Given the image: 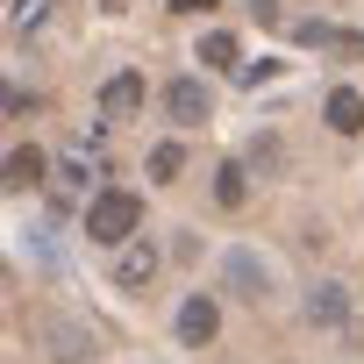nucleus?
Masks as SVG:
<instances>
[{"label":"nucleus","instance_id":"obj_1","mask_svg":"<svg viewBox=\"0 0 364 364\" xmlns=\"http://www.w3.org/2000/svg\"><path fill=\"white\" fill-rule=\"evenodd\" d=\"M136 229H143V200L136 193H93L86 200V236L93 243H136Z\"/></svg>","mask_w":364,"mask_h":364},{"label":"nucleus","instance_id":"obj_2","mask_svg":"<svg viewBox=\"0 0 364 364\" xmlns=\"http://www.w3.org/2000/svg\"><path fill=\"white\" fill-rule=\"evenodd\" d=\"M222 286H229L236 300H264V293H272V264H264L250 243H236V250H222Z\"/></svg>","mask_w":364,"mask_h":364},{"label":"nucleus","instance_id":"obj_3","mask_svg":"<svg viewBox=\"0 0 364 364\" xmlns=\"http://www.w3.org/2000/svg\"><path fill=\"white\" fill-rule=\"evenodd\" d=\"M43 343H50V357H58V364H93V350H100V343H93V328H86V321H65V314H50V321H43Z\"/></svg>","mask_w":364,"mask_h":364},{"label":"nucleus","instance_id":"obj_4","mask_svg":"<svg viewBox=\"0 0 364 364\" xmlns=\"http://www.w3.org/2000/svg\"><path fill=\"white\" fill-rule=\"evenodd\" d=\"M164 114H171L178 129H200V122L215 114V93H208L200 79H171V86H164Z\"/></svg>","mask_w":364,"mask_h":364},{"label":"nucleus","instance_id":"obj_5","mask_svg":"<svg viewBox=\"0 0 364 364\" xmlns=\"http://www.w3.org/2000/svg\"><path fill=\"white\" fill-rule=\"evenodd\" d=\"M222 336V307L208 300V293H186V307H178V343H193V350H208Z\"/></svg>","mask_w":364,"mask_h":364},{"label":"nucleus","instance_id":"obj_6","mask_svg":"<svg viewBox=\"0 0 364 364\" xmlns=\"http://www.w3.org/2000/svg\"><path fill=\"white\" fill-rule=\"evenodd\" d=\"M293 36H300L307 50H328V58H350V65L364 58V36H357V29H336V22H300Z\"/></svg>","mask_w":364,"mask_h":364},{"label":"nucleus","instance_id":"obj_7","mask_svg":"<svg viewBox=\"0 0 364 364\" xmlns=\"http://www.w3.org/2000/svg\"><path fill=\"white\" fill-rule=\"evenodd\" d=\"M136 107H143V72H114L100 86V122H129Z\"/></svg>","mask_w":364,"mask_h":364},{"label":"nucleus","instance_id":"obj_8","mask_svg":"<svg viewBox=\"0 0 364 364\" xmlns=\"http://www.w3.org/2000/svg\"><path fill=\"white\" fill-rule=\"evenodd\" d=\"M307 321H314V328H343V321H350V293H343L336 279L307 286Z\"/></svg>","mask_w":364,"mask_h":364},{"label":"nucleus","instance_id":"obj_9","mask_svg":"<svg viewBox=\"0 0 364 364\" xmlns=\"http://www.w3.org/2000/svg\"><path fill=\"white\" fill-rule=\"evenodd\" d=\"M150 279H157V250H150L143 236H136V243H122V257H114V286H129V293H136V286H150Z\"/></svg>","mask_w":364,"mask_h":364},{"label":"nucleus","instance_id":"obj_10","mask_svg":"<svg viewBox=\"0 0 364 364\" xmlns=\"http://www.w3.org/2000/svg\"><path fill=\"white\" fill-rule=\"evenodd\" d=\"M328 129H336V136H357V129H364V93H357V86H336V93H328Z\"/></svg>","mask_w":364,"mask_h":364},{"label":"nucleus","instance_id":"obj_11","mask_svg":"<svg viewBox=\"0 0 364 364\" xmlns=\"http://www.w3.org/2000/svg\"><path fill=\"white\" fill-rule=\"evenodd\" d=\"M43 171H50V157H43V150H8V186H15V193L43 186Z\"/></svg>","mask_w":364,"mask_h":364},{"label":"nucleus","instance_id":"obj_12","mask_svg":"<svg viewBox=\"0 0 364 364\" xmlns=\"http://www.w3.org/2000/svg\"><path fill=\"white\" fill-rule=\"evenodd\" d=\"M200 65H222V72H243V50H236V36H229V29H208V36H200Z\"/></svg>","mask_w":364,"mask_h":364},{"label":"nucleus","instance_id":"obj_13","mask_svg":"<svg viewBox=\"0 0 364 364\" xmlns=\"http://www.w3.org/2000/svg\"><path fill=\"white\" fill-rule=\"evenodd\" d=\"M215 200H222V208H243V200H250V171H243V164H222V171H215Z\"/></svg>","mask_w":364,"mask_h":364},{"label":"nucleus","instance_id":"obj_14","mask_svg":"<svg viewBox=\"0 0 364 364\" xmlns=\"http://www.w3.org/2000/svg\"><path fill=\"white\" fill-rule=\"evenodd\" d=\"M50 8H58V0H8V22L29 36V29H43V22H50Z\"/></svg>","mask_w":364,"mask_h":364},{"label":"nucleus","instance_id":"obj_15","mask_svg":"<svg viewBox=\"0 0 364 364\" xmlns=\"http://www.w3.org/2000/svg\"><path fill=\"white\" fill-rule=\"evenodd\" d=\"M178 164H186V150H178V143H157V150H150V178H157V186H164V178H178Z\"/></svg>","mask_w":364,"mask_h":364},{"label":"nucleus","instance_id":"obj_16","mask_svg":"<svg viewBox=\"0 0 364 364\" xmlns=\"http://www.w3.org/2000/svg\"><path fill=\"white\" fill-rule=\"evenodd\" d=\"M272 72H279V65H272V58H257V65H243V72H236V86H264Z\"/></svg>","mask_w":364,"mask_h":364},{"label":"nucleus","instance_id":"obj_17","mask_svg":"<svg viewBox=\"0 0 364 364\" xmlns=\"http://www.w3.org/2000/svg\"><path fill=\"white\" fill-rule=\"evenodd\" d=\"M250 22H264V29H279V0H250Z\"/></svg>","mask_w":364,"mask_h":364},{"label":"nucleus","instance_id":"obj_18","mask_svg":"<svg viewBox=\"0 0 364 364\" xmlns=\"http://www.w3.org/2000/svg\"><path fill=\"white\" fill-rule=\"evenodd\" d=\"M208 8H222V0H171V15H208Z\"/></svg>","mask_w":364,"mask_h":364},{"label":"nucleus","instance_id":"obj_19","mask_svg":"<svg viewBox=\"0 0 364 364\" xmlns=\"http://www.w3.org/2000/svg\"><path fill=\"white\" fill-rule=\"evenodd\" d=\"M100 8H107V15H122V0H100Z\"/></svg>","mask_w":364,"mask_h":364}]
</instances>
